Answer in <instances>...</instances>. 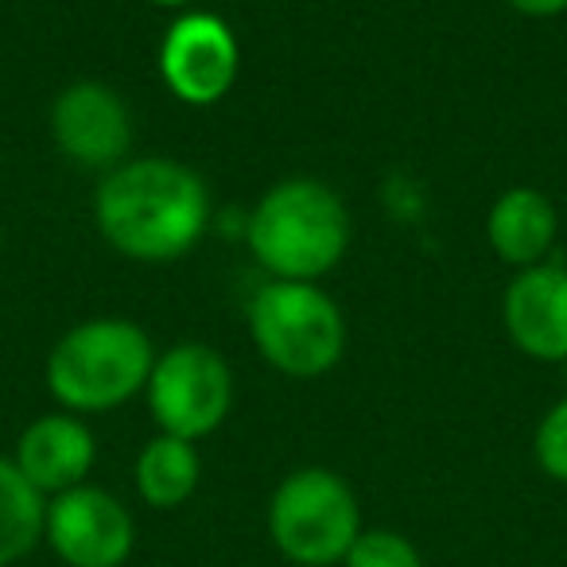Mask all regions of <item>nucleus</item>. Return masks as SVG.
Wrapping results in <instances>:
<instances>
[{
    "label": "nucleus",
    "instance_id": "1",
    "mask_svg": "<svg viewBox=\"0 0 567 567\" xmlns=\"http://www.w3.org/2000/svg\"><path fill=\"white\" fill-rule=\"evenodd\" d=\"M94 221L121 257L164 265L187 257L203 241L210 226V190L203 175L179 159H125L97 183Z\"/></svg>",
    "mask_w": 567,
    "mask_h": 567
},
{
    "label": "nucleus",
    "instance_id": "2",
    "mask_svg": "<svg viewBox=\"0 0 567 567\" xmlns=\"http://www.w3.org/2000/svg\"><path fill=\"white\" fill-rule=\"evenodd\" d=\"M249 249L272 280H319L350 249V210L319 179H284L249 214Z\"/></svg>",
    "mask_w": 567,
    "mask_h": 567
},
{
    "label": "nucleus",
    "instance_id": "3",
    "mask_svg": "<svg viewBox=\"0 0 567 567\" xmlns=\"http://www.w3.org/2000/svg\"><path fill=\"white\" fill-rule=\"evenodd\" d=\"M156 350L144 327L128 319H90L55 342L48 358V389L63 412H113L144 393Z\"/></svg>",
    "mask_w": 567,
    "mask_h": 567
},
{
    "label": "nucleus",
    "instance_id": "4",
    "mask_svg": "<svg viewBox=\"0 0 567 567\" xmlns=\"http://www.w3.org/2000/svg\"><path fill=\"white\" fill-rule=\"evenodd\" d=\"M249 334L276 373L311 381L347 354V316L316 280H268L249 300Z\"/></svg>",
    "mask_w": 567,
    "mask_h": 567
},
{
    "label": "nucleus",
    "instance_id": "5",
    "mask_svg": "<svg viewBox=\"0 0 567 567\" xmlns=\"http://www.w3.org/2000/svg\"><path fill=\"white\" fill-rule=\"evenodd\" d=\"M268 540L296 567H334L362 533V505L339 471L300 466L268 497Z\"/></svg>",
    "mask_w": 567,
    "mask_h": 567
},
{
    "label": "nucleus",
    "instance_id": "6",
    "mask_svg": "<svg viewBox=\"0 0 567 567\" xmlns=\"http://www.w3.org/2000/svg\"><path fill=\"white\" fill-rule=\"evenodd\" d=\"M144 396L159 432L198 443L226 424L234 409V373L214 347L179 342L156 358Z\"/></svg>",
    "mask_w": 567,
    "mask_h": 567
},
{
    "label": "nucleus",
    "instance_id": "7",
    "mask_svg": "<svg viewBox=\"0 0 567 567\" xmlns=\"http://www.w3.org/2000/svg\"><path fill=\"white\" fill-rule=\"evenodd\" d=\"M43 540L66 567H125L136 548V520L117 494L82 482L48 497Z\"/></svg>",
    "mask_w": 567,
    "mask_h": 567
},
{
    "label": "nucleus",
    "instance_id": "8",
    "mask_svg": "<svg viewBox=\"0 0 567 567\" xmlns=\"http://www.w3.org/2000/svg\"><path fill=\"white\" fill-rule=\"evenodd\" d=\"M241 71V48L214 12H183L159 43V74L183 105L221 102Z\"/></svg>",
    "mask_w": 567,
    "mask_h": 567
},
{
    "label": "nucleus",
    "instance_id": "9",
    "mask_svg": "<svg viewBox=\"0 0 567 567\" xmlns=\"http://www.w3.org/2000/svg\"><path fill=\"white\" fill-rule=\"evenodd\" d=\"M51 136L71 164L113 172L133 148V113L125 97L105 82H74L51 105Z\"/></svg>",
    "mask_w": 567,
    "mask_h": 567
},
{
    "label": "nucleus",
    "instance_id": "10",
    "mask_svg": "<svg viewBox=\"0 0 567 567\" xmlns=\"http://www.w3.org/2000/svg\"><path fill=\"white\" fill-rule=\"evenodd\" d=\"M505 334L536 362H567V265L520 268L502 296Z\"/></svg>",
    "mask_w": 567,
    "mask_h": 567
},
{
    "label": "nucleus",
    "instance_id": "11",
    "mask_svg": "<svg viewBox=\"0 0 567 567\" xmlns=\"http://www.w3.org/2000/svg\"><path fill=\"white\" fill-rule=\"evenodd\" d=\"M12 463L43 497H55L90 478L97 463V440L74 412H51L20 432Z\"/></svg>",
    "mask_w": 567,
    "mask_h": 567
},
{
    "label": "nucleus",
    "instance_id": "12",
    "mask_svg": "<svg viewBox=\"0 0 567 567\" xmlns=\"http://www.w3.org/2000/svg\"><path fill=\"white\" fill-rule=\"evenodd\" d=\"M559 234V214L551 198L536 187H509L494 198L486 214V241L505 265L528 268L551 252Z\"/></svg>",
    "mask_w": 567,
    "mask_h": 567
},
{
    "label": "nucleus",
    "instance_id": "13",
    "mask_svg": "<svg viewBox=\"0 0 567 567\" xmlns=\"http://www.w3.org/2000/svg\"><path fill=\"white\" fill-rule=\"evenodd\" d=\"M133 482L136 494L148 509H179L195 497L198 482H203V458H198V447L190 440H179V435H152L141 447L133 466Z\"/></svg>",
    "mask_w": 567,
    "mask_h": 567
},
{
    "label": "nucleus",
    "instance_id": "14",
    "mask_svg": "<svg viewBox=\"0 0 567 567\" xmlns=\"http://www.w3.org/2000/svg\"><path fill=\"white\" fill-rule=\"evenodd\" d=\"M48 497L20 474L12 458L0 455V567H12L43 540Z\"/></svg>",
    "mask_w": 567,
    "mask_h": 567
},
{
    "label": "nucleus",
    "instance_id": "15",
    "mask_svg": "<svg viewBox=\"0 0 567 567\" xmlns=\"http://www.w3.org/2000/svg\"><path fill=\"white\" fill-rule=\"evenodd\" d=\"M342 567H424V556L396 528H362Z\"/></svg>",
    "mask_w": 567,
    "mask_h": 567
},
{
    "label": "nucleus",
    "instance_id": "16",
    "mask_svg": "<svg viewBox=\"0 0 567 567\" xmlns=\"http://www.w3.org/2000/svg\"><path fill=\"white\" fill-rule=\"evenodd\" d=\"M533 458L551 482L567 486V396L540 416L533 432Z\"/></svg>",
    "mask_w": 567,
    "mask_h": 567
},
{
    "label": "nucleus",
    "instance_id": "17",
    "mask_svg": "<svg viewBox=\"0 0 567 567\" xmlns=\"http://www.w3.org/2000/svg\"><path fill=\"white\" fill-rule=\"evenodd\" d=\"M513 12L520 17H533V20H551V17H564L567 12V0H505Z\"/></svg>",
    "mask_w": 567,
    "mask_h": 567
},
{
    "label": "nucleus",
    "instance_id": "18",
    "mask_svg": "<svg viewBox=\"0 0 567 567\" xmlns=\"http://www.w3.org/2000/svg\"><path fill=\"white\" fill-rule=\"evenodd\" d=\"M152 4H156V9H187L190 0H152Z\"/></svg>",
    "mask_w": 567,
    "mask_h": 567
},
{
    "label": "nucleus",
    "instance_id": "19",
    "mask_svg": "<svg viewBox=\"0 0 567 567\" xmlns=\"http://www.w3.org/2000/svg\"><path fill=\"white\" fill-rule=\"evenodd\" d=\"M0 249H4V234H0Z\"/></svg>",
    "mask_w": 567,
    "mask_h": 567
}]
</instances>
